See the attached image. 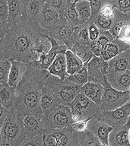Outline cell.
Instances as JSON below:
<instances>
[{
  "mask_svg": "<svg viewBox=\"0 0 130 146\" xmlns=\"http://www.w3.org/2000/svg\"><path fill=\"white\" fill-rule=\"evenodd\" d=\"M104 87L98 83L88 82L81 88V93L88 98L98 106H100L101 98L103 93Z\"/></svg>",
  "mask_w": 130,
  "mask_h": 146,
  "instance_id": "7402d4cb",
  "label": "cell"
},
{
  "mask_svg": "<svg viewBox=\"0 0 130 146\" xmlns=\"http://www.w3.org/2000/svg\"><path fill=\"white\" fill-rule=\"evenodd\" d=\"M59 105H60V104L53 92L47 87L43 85L40 98V107L43 117L47 116Z\"/></svg>",
  "mask_w": 130,
  "mask_h": 146,
  "instance_id": "ac0fdd59",
  "label": "cell"
},
{
  "mask_svg": "<svg viewBox=\"0 0 130 146\" xmlns=\"http://www.w3.org/2000/svg\"><path fill=\"white\" fill-rule=\"evenodd\" d=\"M65 56H66V59L67 72H68V75H74L82 69L84 66V63L71 50H67L65 53Z\"/></svg>",
  "mask_w": 130,
  "mask_h": 146,
  "instance_id": "83f0119b",
  "label": "cell"
},
{
  "mask_svg": "<svg viewBox=\"0 0 130 146\" xmlns=\"http://www.w3.org/2000/svg\"><path fill=\"white\" fill-rule=\"evenodd\" d=\"M45 146H91V132H76L71 126L45 130L43 134Z\"/></svg>",
  "mask_w": 130,
  "mask_h": 146,
  "instance_id": "3957f363",
  "label": "cell"
},
{
  "mask_svg": "<svg viewBox=\"0 0 130 146\" xmlns=\"http://www.w3.org/2000/svg\"><path fill=\"white\" fill-rule=\"evenodd\" d=\"M90 5H91V15L88 21H92L100 12V9L103 5L102 1L101 0H90Z\"/></svg>",
  "mask_w": 130,
  "mask_h": 146,
  "instance_id": "ab89813d",
  "label": "cell"
},
{
  "mask_svg": "<svg viewBox=\"0 0 130 146\" xmlns=\"http://www.w3.org/2000/svg\"><path fill=\"white\" fill-rule=\"evenodd\" d=\"M130 48V45L123 42L119 39H114L113 40L109 42L105 46L101 51L100 56L104 61L108 62L111 59L114 58L121 52Z\"/></svg>",
  "mask_w": 130,
  "mask_h": 146,
  "instance_id": "e0dca14e",
  "label": "cell"
},
{
  "mask_svg": "<svg viewBox=\"0 0 130 146\" xmlns=\"http://www.w3.org/2000/svg\"><path fill=\"white\" fill-rule=\"evenodd\" d=\"M88 34L89 38L91 42L96 40L100 35V30L94 25V23L92 21H88Z\"/></svg>",
  "mask_w": 130,
  "mask_h": 146,
  "instance_id": "b9f144b4",
  "label": "cell"
},
{
  "mask_svg": "<svg viewBox=\"0 0 130 146\" xmlns=\"http://www.w3.org/2000/svg\"><path fill=\"white\" fill-rule=\"evenodd\" d=\"M72 113L74 123L78 121H88L91 119L98 118L101 113L100 106L90 100L83 94H78L68 106Z\"/></svg>",
  "mask_w": 130,
  "mask_h": 146,
  "instance_id": "8992f818",
  "label": "cell"
},
{
  "mask_svg": "<svg viewBox=\"0 0 130 146\" xmlns=\"http://www.w3.org/2000/svg\"><path fill=\"white\" fill-rule=\"evenodd\" d=\"M130 129V117L125 125L113 129L109 135V146H127L129 143V131Z\"/></svg>",
  "mask_w": 130,
  "mask_h": 146,
  "instance_id": "5bb4252c",
  "label": "cell"
},
{
  "mask_svg": "<svg viewBox=\"0 0 130 146\" xmlns=\"http://www.w3.org/2000/svg\"><path fill=\"white\" fill-rule=\"evenodd\" d=\"M0 146H1V144H0Z\"/></svg>",
  "mask_w": 130,
  "mask_h": 146,
  "instance_id": "db71d44e",
  "label": "cell"
},
{
  "mask_svg": "<svg viewBox=\"0 0 130 146\" xmlns=\"http://www.w3.org/2000/svg\"><path fill=\"white\" fill-rule=\"evenodd\" d=\"M123 25L119 32L117 38L130 45V20L125 21L123 19Z\"/></svg>",
  "mask_w": 130,
  "mask_h": 146,
  "instance_id": "8d00e7d4",
  "label": "cell"
},
{
  "mask_svg": "<svg viewBox=\"0 0 130 146\" xmlns=\"http://www.w3.org/2000/svg\"><path fill=\"white\" fill-rule=\"evenodd\" d=\"M9 110H7L5 107H3L1 104H0V129H2V126L4 123L5 119H6L8 114H9Z\"/></svg>",
  "mask_w": 130,
  "mask_h": 146,
  "instance_id": "f6af8a7d",
  "label": "cell"
},
{
  "mask_svg": "<svg viewBox=\"0 0 130 146\" xmlns=\"http://www.w3.org/2000/svg\"><path fill=\"white\" fill-rule=\"evenodd\" d=\"M114 37L109 33V31H100V35L96 40L91 42L89 46L94 56L100 57L101 51L107 43L113 40Z\"/></svg>",
  "mask_w": 130,
  "mask_h": 146,
  "instance_id": "484cf974",
  "label": "cell"
},
{
  "mask_svg": "<svg viewBox=\"0 0 130 146\" xmlns=\"http://www.w3.org/2000/svg\"><path fill=\"white\" fill-rule=\"evenodd\" d=\"M49 37H50V40L51 42V48H50V51L46 53L45 59L40 65V68L42 69H47L50 65L52 64L57 55L59 53L65 54L66 51L68 50V48L66 46L60 45L51 36H49Z\"/></svg>",
  "mask_w": 130,
  "mask_h": 146,
  "instance_id": "cb8c5ba5",
  "label": "cell"
},
{
  "mask_svg": "<svg viewBox=\"0 0 130 146\" xmlns=\"http://www.w3.org/2000/svg\"><path fill=\"white\" fill-rule=\"evenodd\" d=\"M9 29V27L8 24H5L0 21V38L4 39L8 30Z\"/></svg>",
  "mask_w": 130,
  "mask_h": 146,
  "instance_id": "bcb514c9",
  "label": "cell"
},
{
  "mask_svg": "<svg viewBox=\"0 0 130 146\" xmlns=\"http://www.w3.org/2000/svg\"><path fill=\"white\" fill-rule=\"evenodd\" d=\"M129 143L130 145V129H129Z\"/></svg>",
  "mask_w": 130,
  "mask_h": 146,
  "instance_id": "681fc988",
  "label": "cell"
},
{
  "mask_svg": "<svg viewBox=\"0 0 130 146\" xmlns=\"http://www.w3.org/2000/svg\"><path fill=\"white\" fill-rule=\"evenodd\" d=\"M26 138L23 118L13 110L9 114L0 129L1 146H20Z\"/></svg>",
  "mask_w": 130,
  "mask_h": 146,
  "instance_id": "277c9868",
  "label": "cell"
},
{
  "mask_svg": "<svg viewBox=\"0 0 130 146\" xmlns=\"http://www.w3.org/2000/svg\"><path fill=\"white\" fill-rule=\"evenodd\" d=\"M103 146H109V145H103Z\"/></svg>",
  "mask_w": 130,
  "mask_h": 146,
  "instance_id": "816d5d0a",
  "label": "cell"
},
{
  "mask_svg": "<svg viewBox=\"0 0 130 146\" xmlns=\"http://www.w3.org/2000/svg\"><path fill=\"white\" fill-rule=\"evenodd\" d=\"M130 116V100L128 103L113 110L103 111L98 119L103 121L113 128L125 125Z\"/></svg>",
  "mask_w": 130,
  "mask_h": 146,
  "instance_id": "30bf717a",
  "label": "cell"
},
{
  "mask_svg": "<svg viewBox=\"0 0 130 146\" xmlns=\"http://www.w3.org/2000/svg\"><path fill=\"white\" fill-rule=\"evenodd\" d=\"M11 66L9 75L8 84L15 89L18 83L21 81L27 71L28 64L20 61L11 60Z\"/></svg>",
  "mask_w": 130,
  "mask_h": 146,
  "instance_id": "d6986e66",
  "label": "cell"
},
{
  "mask_svg": "<svg viewBox=\"0 0 130 146\" xmlns=\"http://www.w3.org/2000/svg\"><path fill=\"white\" fill-rule=\"evenodd\" d=\"M45 130L62 129L74 123L72 113L68 106L59 105L47 116L43 118Z\"/></svg>",
  "mask_w": 130,
  "mask_h": 146,
  "instance_id": "52a82bcc",
  "label": "cell"
},
{
  "mask_svg": "<svg viewBox=\"0 0 130 146\" xmlns=\"http://www.w3.org/2000/svg\"><path fill=\"white\" fill-rule=\"evenodd\" d=\"M7 2L9 7L8 25L11 27L23 20L25 0H7Z\"/></svg>",
  "mask_w": 130,
  "mask_h": 146,
  "instance_id": "9a60e30c",
  "label": "cell"
},
{
  "mask_svg": "<svg viewBox=\"0 0 130 146\" xmlns=\"http://www.w3.org/2000/svg\"><path fill=\"white\" fill-rule=\"evenodd\" d=\"M50 74L57 76L61 81H64L68 76L66 67V56L63 53H59L55 58L52 64L47 68Z\"/></svg>",
  "mask_w": 130,
  "mask_h": 146,
  "instance_id": "603a6c76",
  "label": "cell"
},
{
  "mask_svg": "<svg viewBox=\"0 0 130 146\" xmlns=\"http://www.w3.org/2000/svg\"><path fill=\"white\" fill-rule=\"evenodd\" d=\"M75 3L76 2H72V3H69L68 5V7H67L66 12H65V16H64L67 20V21L73 27L81 25L78 15L76 9H75Z\"/></svg>",
  "mask_w": 130,
  "mask_h": 146,
  "instance_id": "d6a6232c",
  "label": "cell"
},
{
  "mask_svg": "<svg viewBox=\"0 0 130 146\" xmlns=\"http://www.w3.org/2000/svg\"><path fill=\"white\" fill-rule=\"evenodd\" d=\"M24 127L26 136H35L39 135H43L45 131L44 123L42 117L27 115L23 118Z\"/></svg>",
  "mask_w": 130,
  "mask_h": 146,
  "instance_id": "2e32d148",
  "label": "cell"
},
{
  "mask_svg": "<svg viewBox=\"0 0 130 146\" xmlns=\"http://www.w3.org/2000/svg\"><path fill=\"white\" fill-rule=\"evenodd\" d=\"M50 7L59 13L60 17L65 16V12L68 7V0H44Z\"/></svg>",
  "mask_w": 130,
  "mask_h": 146,
  "instance_id": "836d02e7",
  "label": "cell"
},
{
  "mask_svg": "<svg viewBox=\"0 0 130 146\" xmlns=\"http://www.w3.org/2000/svg\"><path fill=\"white\" fill-rule=\"evenodd\" d=\"M113 18H104L98 15L92 21V22L94 23V25L100 31H109L113 25Z\"/></svg>",
  "mask_w": 130,
  "mask_h": 146,
  "instance_id": "d590c367",
  "label": "cell"
},
{
  "mask_svg": "<svg viewBox=\"0 0 130 146\" xmlns=\"http://www.w3.org/2000/svg\"><path fill=\"white\" fill-rule=\"evenodd\" d=\"M59 18L60 16L59 13L45 2L39 18L38 24L43 29L48 31L59 20Z\"/></svg>",
  "mask_w": 130,
  "mask_h": 146,
  "instance_id": "44dd1931",
  "label": "cell"
},
{
  "mask_svg": "<svg viewBox=\"0 0 130 146\" xmlns=\"http://www.w3.org/2000/svg\"><path fill=\"white\" fill-rule=\"evenodd\" d=\"M69 50H71L76 56L78 57L83 63L88 62L94 56L93 52L89 46L82 45L76 42Z\"/></svg>",
  "mask_w": 130,
  "mask_h": 146,
  "instance_id": "f546056e",
  "label": "cell"
},
{
  "mask_svg": "<svg viewBox=\"0 0 130 146\" xmlns=\"http://www.w3.org/2000/svg\"><path fill=\"white\" fill-rule=\"evenodd\" d=\"M3 49H4V39L0 38V61L4 60Z\"/></svg>",
  "mask_w": 130,
  "mask_h": 146,
  "instance_id": "c3c4849f",
  "label": "cell"
},
{
  "mask_svg": "<svg viewBox=\"0 0 130 146\" xmlns=\"http://www.w3.org/2000/svg\"><path fill=\"white\" fill-rule=\"evenodd\" d=\"M127 146H130V145H128Z\"/></svg>",
  "mask_w": 130,
  "mask_h": 146,
  "instance_id": "f5cc1de1",
  "label": "cell"
},
{
  "mask_svg": "<svg viewBox=\"0 0 130 146\" xmlns=\"http://www.w3.org/2000/svg\"><path fill=\"white\" fill-rule=\"evenodd\" d=\"M44 3V0H31L29 2H25L23 19L31 22L38 23Z\"/></svg>",
  "mask_w": 130,
  "mask_h": 146,
  "instance_id": "ffe728a7",
  "label": "cell"
},
{
  "mask_svg": "<svg viewBox=\"0 0 130 146\" xmlns=\"http://www.w3.org/2000/svg\"><path fill=\"white\" fill-rule=\"evenodd\" d=\"M20 146H45L43 142V135H39L35 136H26Z\"/></svg>",
  "mask_w": 130,
  "mask_h": 146,
  "instance_id": "74e56055",
  "label": "cell"
},
{
  "mask_svg": "<svg viewBox=\"0 0 130 146\" xmlns=\"http://www.w3.org/2000/svg\"><path fill=\"white\" fill-rule=\"evenodd\" d=\"M107 78L110 86L114 89L119 91H130V71Z\"/></svg>",
  "mask_w": 130,
  "mask_h": 146,
  "instance_id": "d4e9b609",
  "label": "cell"
},
{
  "mask_svg": "<svg viewBox=\"0 0 130 146\" xmlns=\"http://www.w3.org/2000/svg\"><path fill=\"white\" fill-rule=\"evenodd\" d=\"M50 72L41 69L34 62H30L24 77L15 88V100L11 110L24 118L27 115H34L43 118L40 107V98L43 81Z\"/></svg>",
  "mask_w": 130,
  "mask_h": 146,
  "instance_id": "6da1fadb",
  "label": "cell"
},
{
  "mask_svg": "<svg viewBox=\"0 0 130 146\" xmlns=\"http://www.w3.org/2000/svg\"><path fill=\"white\" fill-rule=\"evenodd\" d=\"M74 37L76 43L84 46L91 45V40L88 34V22L75 27Z\"/></svg>",
  "mask_w": 130,
  "mask_h": 146,
  "instance_id": "4dcf8cb0",
  "label": "cell"
},
{
  "mask_svg": "<svg viewBox=\"0 0 130 146\" xmlns=\"http://www.w3.org/2000/svg\"><path fill=\"white\" fill-rule=\"evenodd\" d=\"M129 117H130V116H129Z\"/></svg>",
  "mask_w": 130,
  "mask_h": 146,
  "instance_id": "11a10c76",
  "label": "cell"
},
{
  "mask_svg": "<svg viewBox=\"0 0 130 146\" xmlns=\"http://www.w3.org/2000/svg\"><path fill=\"white\" fill-rule=\"evenodd\" d=\"M11 66V62L9 59L0 61V84H8Z\"/></svg>",
  "mask_w": 130,
  "mask_h": 146,
  "instance_id": "e575fe53",
  "label": "cell"
},
{
  "mask_svg": "<svg viewBox=\"0 0 130 146\" xmlns=\"http://www.w3.org/2000/svg\"><path fill=\"white\" fill-rule=\"evenodd\" d=\"M75 9L78 15L80 24L83 25L89 21L91 18V11L90 2L87 0H80L75 3Z\"/></svg>",
  "mask_w": 130,
  "mask_h": 146,
  "instance_id": "f1b7e54d",
  "label": "cell"
},
{
  "mask_svg": "<svg viewBox=\"0 0 130 146\" xmlns=\"http://www.w3.org/2000/svg\"><path fill=\"white\" fill-rule=\"evenodd\" d=\"M114 6L113 5L109 2H106L103 5L101 9L100 10V12L98 15H100L102 17L107 18H113L114 17Z\"/></svg>",
  "mask_w": 130,
  "mask_h": 146,
  "instance_id": "f35d334b",
  "label": "cell"
},
{
  "mask_svg": "<svg viewBox=\"0 0 130 146\" xmlns=\"http://www.w3.org/2000/svg\"><path fill=\"white\" fill-rule=\"evenodd\" d=\"M91 142H92V145L91 146H103V144L101 143V141L98 139V137L95 136V135H94V134H92L91 132Z\"/></svg>",
  "mask_w": 130,
  "mask_h": 146,
  "instance_id": "7dc6e473",
  "label": "cell"
},
{
  "mask_svg": "<svg viewBox=\"0 0 130 146\" xmlns=\"http://www.w3.org/2000/svg\"><path fill=\"white\" fill-rule=\"evenodd\" d=\"M43 85L53 92L60 104L68 107L81 93L82 88V86L72 83L67 78L61 81L59 78L51 74H49L43 81Z\"/></svg>",
  "mask_w": 130,
  "mask_h": 146,
  "instance_id": "5b68a950",
  "label": "cell"
},
{
  "mask_svg": "<svg viewBox=\"0 0 130 146\" xmlns=\"http://www.w3.org/2000/svg\"><path fill=\"white\" fill-rule=\"evenodd\" d=\"M15 89L8 84H0V104L6 108L11 110L15 100Z\"/></svg>",
  "mask_w": 130,
  "mask_h": 146,
  "instance_id": "4316f807",
  "label": "cell"
},
{
  "mask_svg": "<svg viewBox=\"0 0 130 146\" xmlns=\"http://www.w3.org/2000/svg\"><path fill=\"white\" fill-rule=\"evenodd\" d=\"M130 100V91H119L110 86L109 83L104 87L101 98L100 110H113L128 103Z\"/></svg>",
  "mask_w": 130,
  "mask_h": 146,
  "instance_id": "9c48e42d",
  "label": "cell"
},
{
  "mask_svg": "<svg viewBox=\"0 0 130 146\" xmlns=\"http://www.w3.org/2000/svg\"><path fill=\"white\" fill-rule=\"evenodd\" d=\"M107 62L104 61L101 57L94 56L88 62V82L106 86L109 83L107 78Z\"/></svg>",
  "mask_w": 130,
  "mask_h": 146,
  "instance_id": "8fae6325",
  "label": "cell"
},
{
  "mask_svg": "<svg viewBox=\"0 0 130 146\" xmlns=\"http://www.w3.org/2000/svg\"><path fill=\"white\" fill-rule=\"evenodd\" d=\"M67 79L72 83H74L75 84L83 86L87 82H88V62L84 63V66L78 72H76L74 75H68L66 78Z\"/></svg>",
  "mask_w": 130,
  "mask_h": 146,
  "instance_id": "1f68e13d",
  "label": "cell"
},
{
  "mask_svg": "<svg viewBox=\"0 0 130 146\" xmlns=\"http://www.w3.org/2000/svg\"><path fill=\"white\" fill-rule=\"evenodd\" d=\"M107 77L130 71V48L107 62Z\"/></svg>",
  "mask_w": 130,
  "mask_h": 146,
  "instance_id": "7c38bea8",
  "label": "cell"
},
{
  "mask_svg": "<svg viewBox=\"0 0 130 146\" xmlns=\"http://www.w3.org/2000/svg\"><path fill=\"white\" fill-rule=\"evenodd\" d=\"M74 29L65 17H60L59 20L48 30L49 36L53 38L60 45L66 46L68 50L75 43Z\"/></svg>",
  "mask_w": 130,
  "mask_h": 146,
  "instance_id": "ba28073f",
  "label": "cell"
},
{
  "mask_svg": "<svg viewBox=\"0 0 130 146\" xmlns=\"http://www.w3.org/2000/svg\"><path fill=\"white\" fill-rule=\"evenodd\" d=\"M9 7L7 0H0V21L8 24Z\"/></svg>",
  "mask_w": 130,
  "mask_h": 146,
  "instance_id": "60d3db41",
  "label": "cell"
},
{
  "mask_svg": "<svg viewBox=\"0 0 130 146\" xmlns=\"http://www.w3.org/2000/svg\"><path fill=\"white\" fill-rule=\"evenodd\" d=\"M114 7L126 13L127 11H130V0H116V4Z\"/></svg>",
  "mask_w": 130,
  "mask_h": 146,
  "instance_id": "7bdbcfd3",
  "label": "cell"
},
{
  "mask_svg": "<svg viewBox=\"0 0 130 146\" xmlns=\"http://www.w3.org/2000/svg\"><path fill=\"white\" fill-rule=\"evenodd\" d=\"M113 129L112 126L98 118L91 119L88 121L87 124V130L98 137L101 143L105 145H109L108 138Z\"/></svg>",
  "mask_w": 130,
  "mask_h": 146,
  "instance_id": "4fadbf2b",
  "label": "cell"
},
{
  "mask_svg": "<svg viewBox=\"0 0 130 146\" xmlns=\"http://www.w3.org/2000/svg\"><path fill=\"white\" fill-rule=\"evenodd\" d=\"M29 1H31V0H25V2H29Z\"/></svg>",
  "mask_w": 130,
  "mask_h": 146,
  "instance_id": "f907efd6",
  "label": "cell"
},
{
  "mask_svg": "<svg viewBox=\"0 0 130 146\" xmlns=\"http://www.w3.org/2000/svg\"><path fill=\"white\" fill-rule=\"evenodd\" d=\"M48 34L38 23L23 19L18 25L9 27L4 38V60H15L29 64L35 62L34 50L36 40Z\"/></svg>",
  "mask_w": 130,
  "mask_h": 146,
  "instance_id": "7a4b0ae2",
  "label": "cell"
},
{
  "mask_svg": "<svg viewBox=\"0 0 130 146\" xmlns=\"http://www.w3.org/2000/svg\"><path fill=\"white\" fill-rule=\"evenodd\" d=\"M87 124H88V121L81 120L72 123L70 126L73 129L75 130L76 132H84L87 129Z\"/></svg>",
  "mask_w": 130,
  "mask_h": 146,
  "instance_id": "ee69618b",
  "label": "cell"
}]
</instances>
